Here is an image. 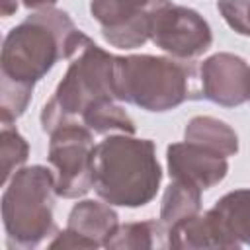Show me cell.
Wrapping results in <instances>:
<instances>
[{
	"label": "cell",
	"instance_id": "cell-7",
	"mask_svg": "<svg viewBox=\"0 0 250 250\" xmlns=\"http://www.w3.org/2000/svg\"><path fill=\"white\" fill-rule=\"evenodd\" d=\"M150 41L176 59H193L211 47L213 35L209 23L195 10L174 6L168 0L152 14Z\"/></svg>",
	"mask_w": 250,
	"mask_h": 250
},
{
	"label": "cell",
	"instance_id": "cell-12",
	"mask_svg": "<svg viewBox=\"0 0 250 250\" xmlns=\"http://www.w3.org/2000/svg\"><path fill=\"white\" fill-rule=\"evenodd\" d=\"M117 227H119L117 213L109 205L92 199L76 203L68 215V225H66L68 230L82 236L92 248L105 246V242L109 240V236L115 232Z\"/></svg>",
	"mask_w": 250,
	"mask_h": 250
},
{
	"label": "cell",
	"instance_id": "cell-11",
	"mask_svg": "<svg viewBox=\"0 0 250 250\" xmlns=\"http://www.w3.org/2000/svg\"><path fill=\"white\" fill-rule=\"evenodd\" d=\"M207 213L232 248L250 244V189H234L223 195Z\"/></svg>",
	"mask_w": 250,
	"mask_h": 250
},
{
	"label": "cell",
	"instance_id": "cell-6",
	"mask_svg": "<svg viewBox=\"0 0 250 250\" xmlns=\"http://www.w3.org/2000/svg\"><path fill=\"white\" fill-rule=\"evenodd\" d=\"M49 141V162L55 170V191L61 197L72 199L84 195L92 188L90 152L94 146L92 131L78 123L57 127Z\"/></svg>",
	"mask_w": 250,
	"mask_h": 250
},
{
	"label": "cell",
	"instance_id": "cell-8",
	"mask_svg": "<svg viewBox=\"0 0 250 250\" xmlns=\"http://www.w3.org/2000/svg\"><path fill=\"white\" fill-rule=\"evenodd\" d=\"M168 0H92L90 12L102 25L104 39L119 49H135L150 39L156 8Z\"/></svg>",
	"mask_w": 250,
	"mask_h": 250
},
{
	"label": "cell",
	"instance_id": "cell-20",
	"mask_svg": "<svg viewBox=\"0 0 250 250\" xmlns=\"http://www.w3.org/2000/svg\"><path fill=\"white\" fill-rule=\"evenodd\" d=\"M57 0H23V6H27V8H41V10H45V8H49V6H53Z\"/></svg>",
	"mask_w": 250,
	"mask_h": 250
},
{
	"label": "cell",
	"instance_id": "cell-14",
	"mask_svg": "<svg viewBox=\"0 0 250 250\" xmlns=\"http://www.w3.org/2000/svg\"><path fill=\"white\" fill-rule=\"evenodd\" d=\"M184 141L197 143L203 146H209L225 156H232L238 150V137L236 133L225 123L209 115L193 117L184 133Z\"/></svg>",
	"mask_w": 250,
	"mask_h": 250
},
{
	"label": "cell",
	"instance_id": "cell-3",
	"mask_svg": "<svg viewBox=\"0 0 250 250\" xmlns=\"http://www.w3.org/2000/svg\"><path fill=\"white\" fill-rule=\"evenodd\" d=\"M195 82L193 68L174 59L131 55L113 61L115 98L146 111H168L197 98Z\"/></svg>",
	"mask_w": 250,
	"mask_h": 250
},
{
	"label": "cell",
	"instance_id": "cell-1",
	"mask_svg": "<svg viewBox=\"0 0 250 250\" xmlns=\"http://www.w3.org/2000/svg\"><path fill=\"white\" fill-rule=\"evenodd\" d=\"M90 176L105 203L143 207L156 195L162 170L152 141L117 133L92 146Z\"/></svg>",
	"mask_w": 250,
	"mask_h": 250
},
{
	"label": "cell",
	"instance_id": "cell-18",
	"mask_svg": "<svg viewBox=\"0 0 250 250\" xmlns=\"http://www.w3.org/2000/svg\"><path fill=\"white\" fill-rule=\"evenodd\" d=\"M29 146L25 139L12 127V123H2V135H0V156H2V184H8V180L20 170V166L27 160Z\"/></svg>",
	"mask_w": 250,
	"mask_h": 250
},
{
	"label": "cell",
	"instance_id": "cell-9",
	"mask_svg": "<svg viewBox=\"0 0 250 250\" xmlns=\"http://www.w3.org/2000/svg\"><path fill=\"white\" fill-rule=\"evenodd\" d=\"M199 98L234 107L250 100V66L230 53H217L203 61L197 78Z\"/></svg>",
	"mask_w": 250,
	"mask_h": 250
},
{
	"label": "cell",
	"instance_id": "cell-21",
	"mask_svg": "<svg viewBox=\"0 0 250 250\" xmlns=\"http://www.w3.org/2000/svg\"><path fill=\"white\" fill-rule=\"evenodd\" d=\"M16 8H18V2H12V0H4L2 2V14L4 16H10L12 12H16Z\"/></svg>",
	"mask_w": 250,
	"mask_h": 250
},
{
	"label": "cell",
	"instance_id": "cell-13",
	"mask_svg": "<svg viewBox=\"0 0 250 250\" xmlns=\"http://www.w3.org/2000/svg\"><path fill=\"white\" fill-rule=\"evenodd\" d=\"M170 248H232L215 221L205 215H191L168 229Z\"/></svg>",
	"mask_w": 250,
	"mask_h": 250
},
{
	"label": "cell",
	"instance_id": "cell-15",
	"mask_svg": "<svg viewBox=\"0 0 250 250\" xmlns=\"http://www.w3.org/2000/svg\"><path fill=\"white\" fill-rule=\"evenodd\" d=\"M201 191L197 186L184 182V180H172V184L166 188L160 207V223L164 227H172L174 223L197 215L201 209Z\"/></svg>",
	"mask_w": 250,
	"mask_h": 250
},
{
	"label": "cell",
	"instance_id": "cell-16",
	"mask_svg": "<svg viewBox=\"0 0 250 250\" xmlns=\"http://www.w3.org/2000/svg\"><path fill=\"white\" fill-rule=\"evenodd\" d=\"M82 125H86L92 133L105 135V133H135V123L129 113L115 104L111 98L92 102L82 113Z\"/></svg>",
	"mask_w": 250,
	"mask_h": 250
},
{
	"label": "cell",
	"instance_id": "cell-17",
	"mask_svg": "<svg viewBox=\"0 0 250 250\" xmlns=\"http://www.w3.org/2000/svg\"><path fill=\"white\" fill-rule=\"evenodd\" d=\"M168 234L164 232V225L156 221H143V223H127L119 225L115 232L105 242L107 248H154L166 246L160 238Z\"/></svg>",
	"mask_w": 250,
	"mask_h": 250
},
{
	"label": "cell",
	"instance_id": "cell-4",
	"mask_svg": "<svg viewBox=\"0 0 250 250\" xmlns=\"http://www.w3.org/2000/svg\"><path fill=\"white\" fill-rule=\"evenodd\" d=\"M113 55L86 37L53 98L41 111L45 133H53L57 127L76 121V117H82L84 109L96 100H117L113 90Z\"/></svg>",
	"mask_w": 250,
	"mask_h": 250
},
{
	"label": "cell",
	"instance_id": "cell-5",
	"mask_svg": "<svg viewBox=\"0 0 250 250\" xmlns=\"http://www.w3.org/2000/svg\"><path fill=\"white\" fill-rule=\"evenodd\" d=\"M55 174L45 166L20 168L2 195V219L10 248H35L55 230Z\"/></svg>",
	"mask_w": 250,
	"mask_h": 250
},
{
	"label": "cell",
	"instance_id": "cell-2",
	"mask_svg": "<svg viewBox=\"0 0 250 250\" xmlns=\"http://www.w3.org/2000/svg\"><path fill=\"white\" fill-rule=\"evenodd\" d=\"M86 41L66 12L45 8L16 25L2 45V78L33 86L59 59H70Z\"/></svg>",
	"mask_w": 250,
	"mask_h": 250
},
{
	"label": "cell",
	"instance_id": "cell-10",
	"mask_svg": "<svg viewBox=\"0 0 250 250\" xmlns=\"http://www.w3.org/2000/svg\"><path fill=\"white\" fill-rule=\"evenodd\" d=\"M166 154L170 178L189 182L199 189L213 188L229 172L225 154L197 143H174L168 146Z\"/></svg>",
	"mask_w": 250,
	"mask_h": 250
},
{
	"label": "cell",
	"instance_id": "cell-19",
	"mask_svg": "<svg viewBox=\"0 0 250 250\" xmlns=\"http://www.w3.org/2000/svg\"><path fill=\"white\" fill-rule=\"evenodd\" d=\"M217 8L236 33L250 35V0H219Z\"/></svg>",
	"mask_w": 250,
	"mask_h": 250
}]
</instances>
